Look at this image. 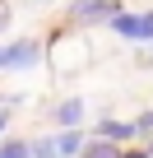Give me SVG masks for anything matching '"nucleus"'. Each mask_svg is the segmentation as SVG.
<instances>
[{
  "instance_id": "nucleus-1",
  "label": "nucleus",
  "mask_w": 153,
  "mask_h": 158,
  "mask_svg": "<svg viewBox=\"0 0 153 158\" xmlns=\"http://www.w3.org/2000/svg\"><path fill=\"white\" fill-rule=\"evenodd\" d=\"M37 60H42V42L37 37H14V42L0 47V74L5 70H33Z\"/></svg>"
},
{
  "instance_id": "nucleus-2",
  "label": "nucleus",
  "mask_w": 153,
  "mask_h": 158,
  "mask_svg": "<svg viewBox=\"0 0 153 158\" xmlns=\"http://www.w3.org/2000/svg\"><path fill=\"white\" fill-rule=\"evenodd\" d=\"M116 37H125V42H153V14H135V10H121V14H111V23H107Z\"/></svg>"
},
{
  "instance_id": "nucleus-3",
  "label": "nucleus",
  "mask_w": 153,
  "mask_h": 158,
  "mask_svg": "<svg viewBox=\"0 0 153 158\" xmlns=\"http://www.w3.org/2000/svg\"><path fill=\"white\" fill-rule=\"evenodd\" d=\"M121 10H125L121 0H74L70 19L74 23H111V14H121Z\"/></svg>"
},
{
  "instance_id": "nucleus-4",
  "label": "nucleus",
  "mask_w": 153,
  "mask_h": 158,
  "mask_svg": "<svg viewBox=\"0 0 153 158\" xmlns=\"http://www.w3.org/2000/svg\"><path fill=\"white\" fill-rule=\"evenodd\" d=\"M139 130H135V121H116V116H107V121H98V139H107V144H130Z\"/></svg>"
},
{
  "instance_id": "nucleus-5",
  "label": "nucleus",
  "mask_w": 153,
  "mask_h": 158,
  "mask_svg": "<svg viewBox=\"0 0 153 158\" xmlns=\"http://www.w3.org/2000/svg\"><path fill=\"white\" fill-rule=\"evenodd\" d=\"M51 121H56L60 130L79 126V121H84V98H65V102H56V107H51Z\"/></svg>"
},
{
  "instance_id": "nucleus-6",
  "label": "nucleus",
  "mask_w": 153,
  "mask_h": 158,
  "mask_svg": "<svg viewBox=\"0 0 153 158\" xmlns=\"http://www.w3.org/2000/svg\"><path fill=\"white\" fill-rule=\"evenodd\" d=\"M84 144H88V139H84V130H79V126H70V130H60V135H56L60 158H79V153H84Z\"/></svg>"
},
{
  "instance_id": "nucleus-7",
  "label": "nucleus",
  "mask_w": 153,
  "mask_h": 158,
  "mask_svg": "<svg viewBox=\"0 0 153 158\" xmlns=\"http://www.w3.org/2000/svg\"><path fill=\"white\" fill-rule=\"evenodd\" d=\"M121 149H125V144H107V139H88L79 158H121Z\"/></svg>"
},
{
  "instance_id": "nucleus-8",
  "label": "nucleus",
  "mask_w": 153,
  "mask_h": 158,
  "mask_svg": "<svg viewBox=\"0 0 153 158\" xmlns=\"http://www.w3.org/2000/svg\"><path fill=\"white\" fill-rule=\"evenodd\" d=\"M0 158H33V139H0Z\"/></svg>"
},
{
  "instance_id": "nucleus-9",
  "label": "nucleus",
  "mask_w": 153,
  "mask_h": 158,
  "mask_svg": "<svg viewBox=\"0 0 153 158\" xmlns=\"http://www.w3.org/2000/svg\"><path fill=\"white\" fill-rule=\"evenodd\" d=\"M135 130H139V135H153V107H148L144 116H135Z\"/></svg>"
},
{
  "instance_id": "nucleus-10",
  "label": "nucleus",
  "mask_w": 153,
  "mask_h": 158,
  "mask_svg": "<svg viewBox=\"0 0 153 158\" xmlns=\"http://www.w3.org/2000/svg\"><path fill=\"white\" fill-rule=\"evenodd\" d=\"M121 158H153L148 149H121Z\"/></svg>"
},
{
  "instance_id": "nucleus-11",
  "label": "nucleus",
  "mask_w": 153,
  "mask_h": 158,
  "mask_svg": "<svg viewBox=\"0 0 153 158\" xmlns=\"http://www.w3.org/2000/svg\"><path fill=\"white\" fill-rule=\"evenodd\" d=\"M5 126H10V107L0 102V135H5Z\"/></svg>"
},
{
  "instance_id": "nucleus-12",
  "label": "nucleus",
  "mask_w": 153,
  "mask_h": 158,
  "mask_svg": "<svg viewBox=\"0 0 153 158\" xmlns=\"http://www.w3.org/2000/svg\"><path fill=\"white\" fill-rule=\"evenodd\" d=\"M5 23H10V14H5V5H0V28H5Z\"/></svg>"
},
{
  "instance_id": "nucleus-13",
  "label": "nucleus",
  "mask_w": 153,
  "mask_h": 158,
  "mask_svg": "<svg viewBox=\"0 0 153 158\" xmlns=\"http://www.w3.org/2000/svg\"><path fill=\"white\" fill-rule=\"evenodd\" d=\"M148 153H153V139H148Z\"/></svg>"
}]
</instances>
